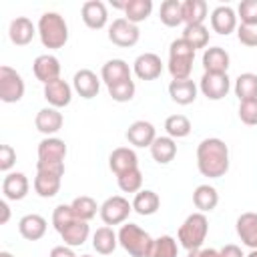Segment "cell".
I'll list each match as a JSON object with an SVG mask.
<instances>
[{
  "mask_svg": "<svg viewBox=\"0 0 257 257\" xmlns=\"http://www.w3.org/2000/svg\"><path fill=\"white\" fill-rule=\"evenodd\" d=\"M10 221V207H8V201H0V225H6Z\"/></svg>",
  "mask_w": 257,
  "mask_h": 257,
  "instance_id": "obj_51",
  "label": "cell"
},
{
  "mask_svg": "<svg viewBox=\"0 0 257 257\" xmlns=\"http://www.w3.org/2000/svg\"><path fill=\"white\" fill-rule=\"evenodd\" d=\"M153 12V2L151 0H126L124 6V18L133 24L145 22Z\"/></svg>",
  "mask_w": 257,
  "mask_h": 257,
  "instance_id": "obj_36",
  "label": "cell"
},
{
  "mask_svg": "<svg viewBox=\"0 0 257 257\" xmlns=\"http://www.w3.org/2000/svg\"><path fill=\"white\" fill-rule=\"evenodd\" d=\"M207 233H209V219L205 213H191L179 227V233H177V239H179V245L185 247L187 251H195V249H201L205 239H207Z\"/></svg>",
  "mask_w": 257,
  "mask_h": 257,
  "instance_id": "obj_4",
  "label": "cell"
},
{
  "mask_svg": "<svg viewBox=\"0 0 257 257\" xmlns=\"http://www.w3.org/2000/svg\"><path fill=\"white\" fill-rule=\"evenodd\" d=\"M179 255V243L171 235H161L153 239V245L149 249V257H177Z\"/></svg>",
  "mask_w": 257,
  "mask_h": 257,
  "instance_id": "obj_37",
  "label": "cell"
},
{
  "mask_svg": "<svg viewBox=\"0 0 257 257\" xmlns=\"http://www.w3.org/2000/svg\"><path fill=\"white\" fill-rule=\"evenodd\" d=\"M48 257H78V255L68 245H56V247L50 249V255Z\"/></svg>",
  "mask_w": 257,
  "mask_h": 257,
  "instance_id": "obj_49",
  "label": "cell"
},
{
  "mask_svg": "<svg viewBox=\"0 0 257 257\" xmlns=\"http://www.w3.org/2000/svg\"><path fill=\"white\" fill-rule=\"evenodd\" d=\"M237 38L243 46L255 48L257 46V26H249V24L237 26Z\"/></svg>",
  "mask_w": 257,
  "mask_h": 257,
  "instance_id": "obj_46",
  "label": "cell"
},
{
  "mask_svg": "<svg viewBox=\"0 0 257 257\" xmlns=\"http://www.w3.org/2000/svg\"><path fill=\"white\" fill-rule=\"evenodd\" d=\"M72 88H74V92L78 94V96H82V98H94L96 94H98V90H100V78L92 72V70H88V68H80V70H76L74 72V76H72Z\"/></svg>",
  "mask_w": 257,
  "mask_h": 257,
  "instance_id": "obj_16",
  "label": "cell"
},
{
  "mask_svg": "<svg viewBox=\"0 0 257 257\" xmlns=\"http://www.w3.org/2000/svg\"><path fill=\"white\" fill-rule=\"evenodd\" d=\"M239 118L241 122H245L247 126H255L257 124V100H243L239 102Z\"/></svg>",
  "mask_w": 257,
  "mask_h": 257,
  "instance_id": "obj_45",
  "label": "cell"
},
{
  "mask_svg": "<svg viewBox=\"0 0 257 257\" xmlns=\"http://www.w3.org/2000/svg\"><path fill=\"white\" fill-rule=\"evenodd\" d=\"M46 227H48L46 219L42 215H38V213H28V215H24L18 221V231H20V235L26 241H38V239H42L44 233H46Z\"/></svg>",
  "mask_w": 257,
  "mask_h": 257,
  "instance_id": "obj_26",
  "label": "cell"
},
{
  "mask_svg": "<svg viewBox=\"0 0 257 257\" xmlns=\"http://www.w3.org/2000/svg\"><path fill=\"white\" fill-rule=\"evenodd\" d=\"M70 207H72L76 219H80V221H90L100 211V205H96V201L92 197H88V195H80V197L72 199Z\"/></svg>",
  "mask_w": 257,
  "mask_h": 257,
  "instance_id": "obj_38",
  "label": "cell"
},
{
  "mask_svg": "<svg viewBox=\"0 0 257 257\" xmlns=\"http://www.w3.org/2000/svg\"><path fill=\"white\" fill-rule=\"evenodd\" d=\"M197 169L203 177L221 179L229 171V147L219 137L203 139L197 145Z\"/></svg>",
  "mask_w": 257,
  "mask_h": 257,
  "instance_id": "obj_1",
  "label": "cell"
},
{
  "mask_svg": "<svg viewBox=\"0 0 257 257\" xmlns=\"http://www.w3.org/2000/svg\"><path fill=\"white\" fill-rule=\"evenodd\" d=\"M195 52H197V50H195L187 40H183V38H177V40L171 42V46H169V62H167V68H169L173 80L191 78Z\"/></svg>",
  "mask_w": 257,
  "mask_h": 257,
  "instance_id": "obj_5",
  "label": "cell"
},
{
  "mask_svg": "<svg viewBox=\"0 0 257 257\" xmlns=\"http://www.w3.org/2000/svg\"><path fill=\"white\" fill-rule=\"evenodd\" d=\"M235 231L243 245H247L249 249H257V213H241L235 221Z\"/></svg>",
  "mask_w": 257,
  "mask_h": 257,
  "instance_id": "obj_21",
  "label": "cell"
},
{
  "mask_svg": "<svg viewBox=\"0 0 257 257\" xmlns=\"http://www.w3.org/2000/svg\"><path fill=\"white\" fill-rule=\"evenodd\" d=\"M62 177H64V175L54 173V171H36V177H34V181H32L36 195L42 197V199L54 197V195L60 191Z\"/></svg>",
  "mask_w": 257,
  "mask_h": 257,
  "instance_id": "obj_22",
  "label": "cell"
},
{
  "mask_svg": "<svg viewBox=\"0 0 257 257\" xmlns=\"http://www.w3.org/2000/svg\"><path fill=\"white\" fill-rule=\"evenodd\" d=\"M38 161L36 171H54L64 175V159H66V143L58 137H44L38 143Z\"/></svg>",
  "mask_w": 257,
  "mask_h": 257,
  "instance_id": "obj_3",
  "label": "cell"
},
{
  "mask_svg": "<svg viewBox=\"0 0 257 257\" xmlns=\"http://www.w3.org/2000/svg\"><path fill=\"white\" fill-rule=\"evenodd\" d=\"M118 245V233L112 231V227L104 225V227H98L94 233H92V247L96 253L100 255H110Z\"/></svg>",
  "mask_w": 257,
  "mask_h": 257,
  "instance_id": "obj_31",
  "label": "cell"
},
{
  "mask_svg": "<svg viewBox=\"0 0 257 257\" xmlns=\"http://www.w3.org/2000/svg\"><path fill=\"white\" fill-rule=\"evenodd\" d=\"M74 221H76V215H74V211H72L70 205L60 203V205L54 207V211H52V227H54L58 233H62V231H64L70 223H74Z\"/></svg>",
  "mask_w": 257,
  "mask_h": 257,
  "instance_id": "obj_42",
  "label": "cell"
},
{
  "mask_svg": "<svg viewBox=\"0 0 257 257\" xmlns=\"http://www.w3.org/2000/svg\"><path fill=\"white\" fill-rule=\"evenodd\" d=\"M245 257H257V249H251V251H249Z\"/></svg>",
  "mask_w": 257,
  "mask_h": 257,
  "instance_id": "obj_53",
  "label": "cell"
},
{
  "mask_svg": "<svg viewBox=\"0 0 257 257\" xmlns=\"http://www.w3.org/2000/svg\"><path fill=\"white\" fill-rule=\"evenodd\" d=\"M62 122H64L62 112L58 108H54V106H44L34 116L36 131L42 133V135H46V137H54L62 128Z\"/></svg>",
  "mask_w": 257,
  "mask_h": 257,
  "instance_id": "obj_13",
  "label": "cell"
},
{
  "mask_svg": "<svg viewBox=\"0 0 257 257\" xmlns=\"http://www.w3.org/2000/svg\"><path fill=\"white\" fill-rule=\"evenodd\" d=\"M24 90H26V86H24L20 72H16L12 66L2 64L0 66V100L8 102V104L18 102V100H22Z\"/></svg>",
  "mask_w": 257,
  "mask_h": 257,
  "instance_id": "obj_7",
  "label": "cell"
},
{
  "mask_svg": "<svg viewBox=\"0 0 257 257\" xmlns=\"http://www.w3.org/2000/svg\"><path fill=\"white\" fill-rule=\"evenodd\" d=\"M30 191L28 177L24 173H6L2 181V195L6 201H22Z\"/></svg>",
  "mask_w": 257,
  "mask_h": 257,
  "instance_id": "obj_18",
  "label": "cell"
},
{
  "mask_svg": "<svg viewBox=\"0 0 257 257\" xmlns=\"http://www.w3.org/2000/svg\"><path fill=\"white\" fill-rule=\"evenodd\" d=\"M149 149H151L153 161L159 163V165H169L177 157V143L169 135L167 137H157Z\"/></svg>",
  "mask_w": 257,
  "mask_h": 257,
  "instance_id": "obj_28",
  "label": "cell"
},
{
  "mask_svg": "<svg viewBox=\"0 0 257 257\" xmlns=\"http://www.w3.org/2000/svg\"><path fill=\"white\" fill-rule=\"evenodd\" d=\"M124 137L133 147L145 149V147L153 145V141L157 139V131H155L153 122H149V120H135L133 124H128Z\"/></svg>",
  "mask_w": 257,
  "mask_h": 257,
  "instance_id": "obj_17",
  "label": "cell"
},
{
  "mask_svg": "<svg viewBox=\"0 0 257 257\" xmlns=\"http://www.w3.org/2000/svg\"><path fill=\"white\" fill-rule=\"evenodd\" d=\"M219 257H245V255H243V251H241L239 245H235V243H227L225 247L219 249Z\"/></svg>",
  "mask_w": 257,
  "mask_h": 257,
  "instance_id": "obj_48",
  "label": "cell"
},
{
  "mask_svg": "<svg viewBox=\"0 0 257 257\" xmlns=\"http://www.w3.org/2000/svg\"><path fill=\"white\" fill-rule=\"evenodd\" d=\"M36 34H38V28H36V26L32 24V20L26 18V16H16V18L10 22V26H8V38H10V42L16 44V46H26V44H30Z\"/></svg>",
  "mask_w": 257,
  "mask_h": 257,
  "instance_id": "obj_15",
  "label": "cell"
},
{
  "mask_svg": "<svg viewBox=\"0 0 257 257\" xmlns=\"http://www.w3.org/2000/svg\"><path fill=\"white\" fill-rule=\"evenodd\" d=\"M80 16H82V22L92 30H100L108 22L106 4L100 0H86L80 8Z\"/></svg>",
  "mask_w": 257,
  "mask_h": 257,
  "instance_id": "obj_14",
  "label": "cell"
},
{
  "mask_svg": "<svg viewBox=\"0 0 257 257\" xmlns=\"http://www.w3.org/2000/svg\"><path fill=\"white\" fill-rule=\"evenodd\" d=\"M197 90H199V86L191 78H181V80H171L169 82V96H171L173 102H177L181 106L193 104L195 98H197Z\"/></svg>",
  "mask_w": 257,
  "mask_h": 257,
  "instance_id": "obj_24",
  "label": "cell"
},
{
  "mask_svg": "<svg viewBox=\"0 0 257 257\" xmlns=\"http://www.w3.org/2000/svg\"><path fill=\"white\" fill-rule=\"evenodd\" d=\"M141 38V30L137 24L128 22L126 18H116L112 20V24L108 26V40L114 44V46H120V48H128V46H135Z\"/></svg>",
  "mask_w": 257,
  "mask_h": 257,
  "instance_id": "obj_10",
  "label": "cell"
},
{
  "mask_svg": "<svg viewBox=\"0 0 257 257\" xmlns=\"http://www.w3.org/2000/svg\"><path fill=\"white\" fill-rule=\"evenodd\" d=\"M16 163V151L10 145H0V171L8 173Z\"/></svg>",
  "mask_w": 257,
  "mask_h": 257,
  "instance_id": "obj_47",
  "label": "cell"
},
{
  "mask_svg": "<svg viewBox=\"0 0 257 257\" xmlns=\"http://www.w3.org/2000/svg\"><path fill=\"white\" fill-rule=\"evenodd\" d=\"M38 38L44 48L56 50L68 42V24L58 12H44L38 18Z\"/></svg>",
  "mask_w": 257,
  "mask_h": 257,
  "instance_id": "obj_2",
  "label": "cell"
},
{
  "mask_svg": "<svg viewBox=\"0 0 257 257\" xmlns=\"http://www.w3.org/2000/svg\"><path fill=\"white\" fill-rule=\"evenodd\" d=\"M131 66L122 60V58H110L102 64L100 68V80L106 84V86H112L116 82H122V80H131Z\"/></svg>",
  "mask_w": 257,
  "mask_h": 257,
  "instance_id": "obj_23",
  "label": "cell"
},
{
  "mask_svg": "<svg viewBox=\"0 0 257 257\" xmlns=\"http://www.w3.org/2000/svg\"><path fill=\"white\" fill-rule=\"evenodd\" d=\"M118 245L131 257H149L153 237L143 227H139L137 223H124L118 229Z\"/></svg>",
  "mask_w": 257,
  "mask_h": 257,
  "instance_id": "obj_6",
  "label": "cell"
},
{
  "mask_svg": "<svg viewBox=\"0 0 257 257\" xmlns=\"http://www.w3.org/2000/svg\"><path fill=\"white\" fill-rule=\"evenodd\" d=\"M165 131L171 139H185L191 133V120L185 114H171L165 120Z\"/></svg>",
  "mask_w": 257,
  "mask_h": 257,
  "instance_id": "obj_40",
  "label": "cell"
},
{
  "mask_svg": "<svg viewBox=\"0 0 257 257\" xmlns=\"http://www.w3.org/2000/svg\"><path fill=\"white\" fill-rule=\"evenodd\" d=\"M207 2L205 0H183V22L189 24H203L207 18Z\"/></svg>",
  "mask_w": 257,
  "mask_h": 257,
  "instance_id": "obj_35",
  "label": "cell"
},
{
  "mask_svg": "<svg viewBox=\"0 0 257 257\" xmlns=\"http://www.w3.org/2000/svg\"><path fill=\"white\" fill-rule=\"evenodd\" d=\"M181 38L187 40L195 50L205 48L209 44V28L205 24H189V26H185Z\"/></svg>",
  "mask_w": 257,
  "mask_h": 257,
  "instance_id": "obj_39",
  "label": "cell"
},
{
  "mask_svg": "<svg viewBox=\"0 0 257 257\" xmlns=\"http://www.w3.org/2000/svg\"><path fill=\"white\" fill-rule=\"evenodd\" d=\"M44 98H46V102L50 106L64 108L72 100V86L66 80H62V78L50 80V82L44 84Z\"/></svg>",
  "mask_w": 257,
  "mask_h": 257,
  "instance_id": "obj_12",
  "label": "cell"
},
{
  "mask_svg": "<svg viewBox=\"0 0 257 257\" xmlns=\"http://www.w3.org/2000/svg\"><path fill=\"white\" fill-rule=\"evenodd\" d=\"M32 72L42 84H46L60 78V62L54 54H38L32 62Z\"/></svg>",
  "mask_w": 257,
  "mask_h": 257,
  "instance_id": "obj_19",
  "label": "cell"
},
{
  "mask_svg": "<svg viewBox=\"0 0 257 257\" xmlns=\"http://www.w3.org/2000/svg\"><path fill=\"white\" fill-rule=\"evenodd\" d=\"M237 18H241V24L257 26V0H243L237 8Z\"/></svg>",
  "mask_w": 257,
  "mask_h": 257,
  "instance_id": "obj_44",
  "label": "cell"
},
{
  "mask_svg": "<svg viewBox=\"0 0 257 257\" xmlns=\"http://www.w3.org/2000/svg\"><path fill=\"white\" fill-rule=\"evenodd\" d=\"M78 257H92V255H78Z\"/></svg>",
  "mask_w": 257,
  "mask_h": 257,
  "instance_id": "obj_54",
  "label": "cell"
},
{
  "mask_svg": "<svg viewBox=\"0 0 257 257\" xmlns=\"http://www.w3.org/2000/svg\"><path fill=\"white\" fill-rule=\"evenodd\" d=\"M131 211H133V203H128V199H124L122 195H112L100 205L98 215L104 225L112 227V225H122L128 219Z\"/></svg>",
  "mask_w": 257,
  "mask_h": 257,
  "instance_id": "obj_8",
  "label": "cell"
},
{
  "mask_svg": "<svg viewBox=\"0 0 257 257\" xmlns=\"http://www.w3.org/2000/svg\"><path fill=\"white\" fill-rule=\"evenodd\" d=\"M159 207H161V197L151 189H141L133 199V211L143 217L155 215L159 211Z\"/></svg>",
  "mask_w": 257,
  "mask_h": 257,
  "instance_id": "obj_30",
  "label": "cell"
},
{
  "mask_svg": "<svg viewBox=\"0 0 257 257\" xmlns=\"http://www.w3.org/2000/svg\"><path fill=\"white\" fill-rule=\"evenodd\" d=\"M133 72L141 78V80H155L161 76L163 72V60L159 54L155 52H143L135 58L133 62Z\"/></svg>",
  "mask_w": 257,
  "mask_h": 257,
  "instance_id": "obj_11",
  "label": "cell"
},
{
  "mask_svg": "<svg viewBox=\"0 0 257 257\" xmlns=\"http://www.w3.org/2000/svg\"><path fill=\"white\" fill-rule=\"evenodd\" d=\"M187 257H219V251L217 249H211V247H201V249L189 251Z\"/></svg>",
  "mask_w": 257,
  "mask_h": 257,
  "instance_id": "obj_50",
  "label": "cell"
},
{
  "mask_svg": "<svg viewBox=\"0 0 257 257\" xmlns=\"http://www.w3.org/2000/svg\"><path fill=\"white\" fill-rule=\"evenodd\" d=\"M108 88V96L114 100V102H128L133 100L135 92H137V86H135V80H122V82H116L112 86H106Z\"/></svg>",
  "mask_w": 257,
  "mask_h": 257,
  "instance_id": "obj_43",
  "label": "cell"
},
{
  "mask_svg": "<svg viewBox=\"0 0 257 257\" xmlns=\"http://www.w3.org/2000/svg\"><path fill=\"white\" fill-rule=\"evenodd\" d=\"M88 235H90L88 221H80V219H76L74 223H70V225L60 233L64 245H68V247H80V245H84L86 239H88Z\"/></svg>",
  "mask_w": 257,
  "mask_h": 257,
  "instance_id": "obj_32",
  "label": "cell"
},
{
  "mask_svg": "<svg viewBox=\"0 0 257 257\" xmlns=\"http://www.w3.org/2000/svg\"><path fill=\"white\" fill-rule=\"evenodd\" d=\"M229 64H231V56L225 48H221V46L205 48V52H203L205 72H227Z\"/></svg>",
  "mask_w": 257,
  "mask_h": 257,
  "instance_id": "obj_27",
  "label": "cell"
},
{
  "mask_svg": "<svg viewBox=\"0 0 257 257\" xmlns=\"http://www.w3.org/2000/svg\"><path fill=\"white\" fill-rule=\"evenodd\" d=\"M108 167H110V171L118 177V175L131 171V169H137V167H139V157H137V153H135L133 149H128V147H118V149H114V151L110 153V157H108Z\"/></svg>",
  "mask_w": 257,
  "mask_h": 257,
  "instance_id": "obj_25",
  "label": "cell"
},
{
  "mask_svg": "<svg viewBox=\"0 0 257 257\" xmlns=\"http://www.w3.org/2000/svg\"><path fill=\"white\" fill-rule=\"evenodd\" d=\"M193 205L199 209V213H211L219 205V193H217V189L213 185H209V183L199 185L193 191Z\"/></svg>",
  "mask_w": 257,
  "mask_h": 257,
  "instance_id": "obj_29",
  "label": "cell"
},
{
  "mask_svg": "<svg viewBox=\"0 0 257 257\" xmlns=\"http://www.w3.org/2000/svg\"><path fill=\"white\" fill-rule=\"evenodd\" d=\"M159 18L169 28L183 24V2L181 0H165L159 8Z\"/></svg>",
  "mask_w": 257,
  "mask_h": 257,
  "instance_id": "obj_34",
  "label": "cell"
},
{
  "mask_svg": "<svg viewBox=\"0 0 257 257\" xmlns=\"http://www.w3.org/2000/svg\"><path fill=\"white\" fill-rule=\"evenodd\" d=\"M235 96L239 98V102L243 100H257V74L255 72H243L235 78L233 84Z\"/></svg>",
  "mask_w": 257,
  "mask_h": 257,
  "instance_id": "obj_33",
  "label": "cell"
},
{
  "mask_svg": "<svg viewBox=\"0 0 257 257\" xmlns=\"http://www.w3.org/2000/svg\"><path fill=\"white\" fill-rule=\"evenodd\" d=\"M0 257H14L10 251H0Z\"/></svg>",
  "mask_w": 257,
  "mask_h": 257,
  "instance_id": "obj_52",
  "label": "cell"
},
{
  "mask_svg": "<svg viewBox=\"0 0 257 257\" xmlns=\"http://www.w3.org/2000/svg\"><path fill=\"white\" fill-rule=\"evenodd\" d=\"M211 28L213 32L227 36L237 30V12L231 6H217L211 12Z\"/></svg>",
  "mask_w": 257,
  "mask_h": 257,
  "instance_id": "obj_20",
  "label": "cell"
},
{
  "mask_svg": "<svg viewBox=\"0 0 257 257\" xmlns=\"http://www.w3.org/2000/svg\"><path fill=\"white\" fill-rule=\"evenodd\" d=\"M116 183H118V189L122 193H135L137 195L141 191V187H143V173H141L139 167L137 169H131V171L118 175L116 177Z\"/></svg>",
  "mask_w": 257,
  "mask_h": 257,
  "instance_id": "obj_41",
  "label": "cell"
},
{
  "mask_svg": "<svg viewBox=\"0 0 257 257\" xmlns=\"http://www.w3.org/2000/svg\"><path fill=\"white\" fill-rule=\"evenodd\" d=\"M199 90L209 100H221L231 90V78L227 72H203L199 80Z\"/></svg>",
  "mask_w": 257,
  "mask_h": 257,
  "instance_id": "obj_9",
  "label": "cell"
}]
</instances>
